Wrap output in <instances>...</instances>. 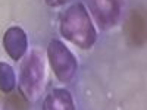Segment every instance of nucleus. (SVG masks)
Segmentation results:
<instances>
[{"label": "nucleus", "instance_id": "obj_1", "mask_svg": "<svg viewBox=\"0 0 147 110\" xmlns=\"http://www.w3.org/2000/svg\"><path fill=\"white\" fill-rule=\"evenodd\" d=\"M59 31L68 41L81 48H90L96 43V30L82 3H75L63 12Z\"/></svg>", "mask_w": 147, "mask_h": 110}, {"label": "nucleus", "instance_id": "obj_2", "mask_svg": "<svg viewBox=\"0 0 147 110\" xmlns=\"http://www.w3.org/2000/svg\"><path fill=\"white\" fill-rule=\"evenodd\" d=\"M47 56L57 79L62 82H69L78 69V62L72 52L62 41L52 40L47 47Z\"/></svg>", "mask_w": 147, "mask_h": 110}, {"label": "nucleus", "instance_id": "obj_3", "mask_svg": "<svg viewBox=\"0 0 147 110\" xmlns=\"http://www.w3.org/2000/svg\"><path fill=\"white\" fill-rule=\"evenodd\" d=\"M43 81H44V65L41 56L32 52L31 56L27 59L24 63V68L21 70V84L19 88L22 94L28 100H35L43 88Z\"/></svg>", "mask_w": 147, "mask_h": 110}, {"label": "nucleus", "instance_id": "obj_4", "mask_svg": "<svg viewBox=\"0 0 147 110\" xmlns=\"http://www.w3.org/2000/svg\"><path fill=\"white\" fill-rule=\"evenodd\" d=\"M88 3L100 28L109 30L118 23L122 12V0H88Z\"/></svg>", "mask_w": 147, "mask_h": 110}, {"label": "nucleus", "instance_id": "obj_5", "mask_svg": "<svg viewBox=\"0 0 147 110\" xmlns=\"http://www.w3.org/2000/svg\"><path fill=\"white\" fill-rule=\"evenodd\" d=\"M5 48L13 60H19L27 50V35L22 28H9L3 37Z\"/></svg>", "mask_w": 147, "mask_h": 110}, {"label": "nucleus", "instance_id": "obj_6", "mask_svg": "<svg viewBox=\"0 0 147 110\" xmlns=\"http://www.w3.org/2000/svg\"><path fill=\"white\" fill-rule=\"evenodd\" d=\"M127 35L128 40L136 44L143 46L146 41V15L143 9H136L131 12L127 21Z\"/></svg>", "mask_w": 147, "mask_h": 110}, {"label": "nucleus", "instance_id": "obj_7", "mask_svg": "<svg viewBox=\"0 0 147 110\" xmlns=\"http://www.w3.org/2000/svg\"><path fill=\"white\" fill-rule=\"evenodd\" d=\"M43 110H75L72 95L63 88H56L47 95Z\"/></svg>", "mask_w": 147, "mask_h": 110}, {"label": "nucleus", "instance_id": "obj_8", "mask_svg": "<svg viewBox=\"0 0 147 110\" xmlns=\"http://www.w3.org/2000/svg\"><path fill=\"white\" fill-rule=\"evenodd\" d=\"M15 87V72L12 66L0 62V90L5 93H12Z\"/></svg>", "mask_w": 147, "mask_h": 110}, {"label": "nucleus", "instance_id": "obj_9", "mask_svg": "<svg viewBox=\"0 0 147 110\" xmlns=\"http://www.w3.org/2000/svg\"><path fill=\"white\" fill-rule=\"evenodd\" d=\"M7 107H10L12 110H27L28 104L19 94H10L7 100Z\"/></svg>", "mask_w": 147, "mask_h": 110}, {"label": "nucleus", "instance_id": "obj_10", "mask_svg": "<svg viewBox=\"0 0 147 110\" xmlns=\"http://www.w3.org/2000/svg\"><path fill=\"white\" fill-rule=\"evenodd\" d=\"M46 2H47L49 6H62L68 2V0H46Z\"/></svg>", "mask_w": 147, "mask_h": 110}]
</instances>
